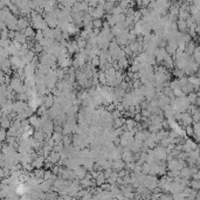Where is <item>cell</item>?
Instances as JSON below:
<instances>
[{
  "label": "cell",
  "instance_id": "cell-1",
  "mask_svg": "<svg viewBox=\"0 0 200 200\" xmlns=\"http://www.w3.org/2000/svg\"><path fill=\"white\" fill-rule=\"evenodd\" d=\"M31 26L29 24V20L26 17L19 18L18 19V32H22L24 29H26L27 27Z\"/></svg>",
  "mask_w": 200,
  "mask_h": 200
},
{
  "label": "cell",
  "instance_id": "cell-2",
  "mask_svg": "<svg viewBox=\"0 0 200 200\" xmlns=\"http://www.w3.org/2000/svg\"><path fill=\"white\" fill-rule=\"evenodd\" d=\"M28 123L33 129H40V116L36 115H32L28 118Z\"/></svg>",
  "mask_w": 200,
  "mask_h": 200
},
{
  "label": "cell",
  "instance_id": "cell-3",
  "mask_svg": "<svg viewBox=\"0 0 200 200\" xmlns=\"http://www.w3.org/2000/svg\"><path fill=\"white\" fill-rule=\"evenodd\" d=\"M44 157H42V156H38L35 159H33L32 163H31L32 167L35 169V170L41 169V166H44Z\"/></svg>",
  "mask_w": 200,
  "mask_h": 200
},
{
  "label": "cell",
  "instance_id": "cell-4",
  "mask_svg": "<svg viewBox=\"0 0 200 200\" xmlns=\"http://www.w3.org/2000/svg\"><path fill=\"white\" fill-rule=\"evenodd\" d=\"M73 172H74L75 178H78V179H83V178L87 175V171H86V169H84V167H82V166H77L75 170H73Z\"/></svg>",
  "mask_w": 200,
  "mask_h": 200
},
{
  "label": "cell",
  "instance_id": "cell-5",
  "mask_svg": "<svg viewBox=\"0 0 200 200\" xmlns=\"http://www.w3.org/2000/svg\"><path fill=\"white\" fill-rule=\"evenodd\" d=\"M198 44H195L194 41H190L189 44H185V49H184V53L186 54V55H189V56H192V54L194 52V49H195V47H197Z\"/></svg>",
  "mask_w": 200,
  "mask_h": 200
},
{
  "label": "cell",
  "instance_id": "cell-6",
  "mask_svg": "<svg viewBox=\"0 0 200 200\" xmlns=\"http://www.w3.org/2000/svg\"><path fill=\"white\" fill-rule=\"evenodd\" d=\"M11 124H12V122H11V120L8 118V116L2 115L1 118H0V128L4 129V130H6V129H9Z\"/></svg>",
  "mask_w": 200,
  "mask_h": 200
},
{
  "label": "cell",
  "instance_id": "cell-7",
  "mask_svg": "<svg viewBox=\"0 0 200 200\" xmlns=\"http://www.w3.org/2000/svg\"><path fill=\"white\" fill-rule=\"evenodd\" d=\"M105 14L104 9L103 7H101V6H97L96 8H94L93 11V13H91V18H94V19H100L101 20V18H103Z\"/></svg>",
  "mask_w": 200,
  "mask_h": 200
},
{
  "label": "cell",
  "instance_id": "cell-8",
  "mask_svg": "<svg viewBox=\"0 0 200 200\" xmlns=\"http://www.w3.org/2000/svg\"><path fill=\"white\" fill-rule=\"evenodd\" d=\"M33 138H34L36 142L41 143V144H44V139H47L46 138V136H44V133L40 130V129H36V130L33 132Z\"/></svg>",
  "mask_w": 200,
  "mask_h": 200
},
{
  "label": "cell",
  "instance_id": "cell-9",
  "mask_svg": "<svg viewBox=\"0 0 200 200\" xmlns=\"http://www.w3.org/2000/svg\"><path fill=\"white\" fill-rule=\"evenodd\" d=\"M22 33H24V35L26 36L27 41H28V40H34L35 31H34V28H33L32 26L27 27L26 29H24V31H22Z\"/></svg>",
  "mask_w": 200,
  "mask_h": 200
},
{
  "label": "cell",
  "instance_id": "cell-10",
  "mask_svg": "<svg viewBox=\"0 0 200 200\" xmlns=\"http://www.w3.org/2000/svg\"><path fill=\"white\" fill-rule=\"evenodd\" d=\"M111 169L116 170V172H117V171H120V170H124V169H125V163L123 162L122 159L113 160V165H111Z\"/></svg>",
  "mask_w": 200,
  "mask_h": 200
},
{
  "label": "cell",
  "instance_id": "cell-11",
  "mask_svg": "<svg viewBox=\"0 0 200 200\" xmlns=\"http://www.w3.org/2000/svg\"><path fill=\"white\" fill-rule=\"evenodd\" d=\"M42 105L46 107V109H51L53 105H54V96L51 95V94L44 96V101Z\"/></svg>",
  "mask_w": 200,
  "mask_h": 200
},
{
  "label": "cell",
  "instance_id": "cell-12",
  "mask_svg": "<svg viewBox=\"0 0 200 200\" xmlns=\"http://www.w3.org/2000/svg\"><path fill=\"white\" fill-rule=\"evenodd\" d=\"M175 24H177V29H179V33H186L187 32V25H186L185 20L178 19Z\"/></svg>",
  "mask_w": 200,
  "mask_h": 200
},
{
  "label": "cell",
  "instance_id": "cell-13",
  "mask_svg": "<svg viewBox=\"0 0 200 200\" xmlns=\"http://www.w3.org/2000/svg\"><path fill=\"white\" fill-rule=\"evenodd\" d=\"M13 41H17L18 44H26V42H27V39H26V36L24 35V33H22V32H17V33H15V36H14V40H13Z\"/></svg>",
  "mask_w": 200,
  "mask_h": 200
},
{
  "label": "cell",
  "instance_id": "cell-14",
  "mask_svg": "<svg viewBox=\"0 0 200 200\" xmlns=\"http://www.w3.org/2000/svg\"><path fill=\"white\" fill-rule=\"evenodd\" d=\"M117 66H118L120 70L126 69V68L130 66V62H129V60H128V57H123V59H121V60L117 61Z\"/></svg>",
  "mask_w": 200,
  "mask_h": 200
},
{
  "label": "cell",
  "instance_id": "cell-15",
  "mask_svg": "<svg viewBox=\"0 0 200 200\" xmlns=\"http://www.w3.org/2000/svg\"><path fill=\"white\" fill-rule=\"evenodd\" d=\"M71 138H73V136L71 135H67V136H63V138H62V144H63V146L64 148H68L71 145Z\"/></svg>",
  "mask_w": 200,
  "mask_h": 200
},
{
  "label": "cell",
  "instance_id": "cell-16",
  "mask_svg": "<svg viewBox=\"0 0 200 200\" xmlns=\"http://www.w3.org/2000/svg\"><path fill=\"white\" fill-rule=\"evenodd\" d=\"M51 138L54 140V143L55 144H59V143H61L62 142V138H63V135L62 133H57V132H53L52 137Z\"/></svg>",
  "mask_w": 200,
  "mask_h": 200
},
{
  "label": "cell",
  "instance_id": "cell-17",
  "mask_svg": "<svg viewBox=\"0 0 200 200\" xmlns=\"http://www.w3.org/2000/svg\"><path fill=\"white\" fill-rule=\"evenodd\" d=\"M91 25H93V28H102L103 26V21H102V19L100 20V19H93V21H91Z\"/></svg>",
  "mask_w": 200,
  "mask_h": 200
},
{
  "label": "cell",
  "instance_id": "cell-18",
  "mask_svg": "<svg viewBox=\"0 0 200 200\" xmlns=\"http://www.w3.org/2000/svg\"><path fill=\"white\" fill-rule=\"evenodd\" d=\"M97 80H98V83L107 84V78H105L104 71H100V73H97Z\"/></svg>",
  "mask_w": 200,
  "mask_h": 200
},
{
  "label": "cell",
  "instance_id": "cell-19",
  "mask_svg": "<svg viewBox=\"0 0 200 200\" xmlns=\"http://www.w3.org/2000/svg\"><path fill=\"white\" fill-rule=\"evenodd\" d=\"M172 74H173L174 76H175V77L178 78V80H179V78H182V77H184V76H185V74H184V70L177 69V68H175V69H174L173 71H172Z\"/></svg>",
  "mask_w": 200,
  "mask_h": 200
},
{
  "label": "cell",
  "instance_id": "cell-20",
  "mask_svg": "<svg viewBox=\"0 0 200 200\" xmlns=\"http://www.w3.org/2000/svg\"><path fill=\"white\" fill-rule=\"evenodd\" d=\"M111 117H113V120H117V118H122V113L120 111V110H117V109H115L113 111H111Z\"/></svg>",
  "mask_w": 200,
  "mask_h": 200
},
{
  "label": "cell",
  "instance_id": "cell-21",
  "mask_svg": "<svg viewBox=\"0 0 200 200\" xmlns=\"http://www.w3.org/2000/svg\"><path fill=\"white\" fill-rule=\"evenodd\" d=\"M189 185H191V189L192 190H194V191H197V190H199L200 185H199V180H192L189 183Z\"/></svg>",
  "mask_w": 200,
  "mask_h": 200
},
{
  "label": "cell",
  "instance_id": "cell-22",
  "mask_svg": "<svg viewBox=\"0 0 200 200\" xmlns=\"http://www.w3.org/2000/svg\"><path fill=\"white\" fill-rule=\"evenodd\" d=\"M6 138H7V131L0 128V143H2L4 140H6Z\"/></svg>",
  "mask_w": 200,
  "mask_h": 200
},
{
  "label": "cell",
  "instance_id": "cell-23",
  "mask_svg": "<svg viewBox=\"0 0 200 200\" xmlns=\"http://www.w3.org/2000/svg\"><path fill=\"white\" fill-rule=\"evenodd\" d=\"M184 130L186 131L185 133L187 135V136H191L193 137V128H192V125H187V126H185V129Z\"/></svg>",
  "mask_w": 200,
  "mask_h": 200
},
{
  "label": "cell",
  "instance_id": "cell-24",
  "mask_svg": "<svg viewBox=\"0 0 200 200\" xmlns=\"http://www.w3.org/2000/svg\"><path fill=\"white\" fill-rule=\"evenodd\" d=\"M1 149H2V143H0V152H1Z\"/></svg>",
  "mask_w": 200,
  "mask_h": 200
}]
</instances>
